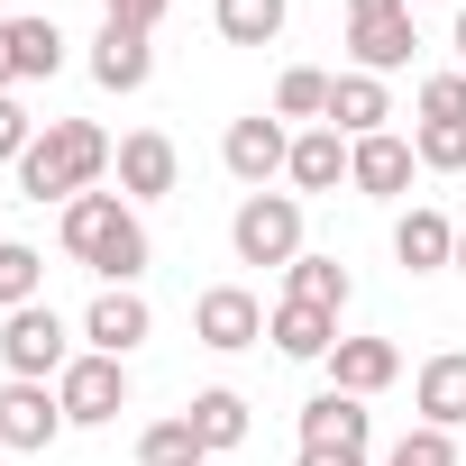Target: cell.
I'll return each instance as SVG.
<instances>
[{"mask_svg":"<svg viewBox=\"0 0 466 466\" xmlns=\"http://www.w3.org/2000/svg\"><path fill=\"white\" fill-rule=\"evenodd\" d=\"M10 65H19V83L65 74V28L56 19H10Z\"/></svg>","mask_w":466,"mask_h":466,"instance_id":"cb8c5ba5","label":"cell"},{"mask_svg":"<svg viewBox=\"0 0 466 466\" xmlns=\"http://www.w3.org/2000/svg\"><path fill=\"white\" fill-rule=\"evenodd\" d=\"M393 375H402V348H393V339H339V348H329V384L357 393V402H375Z\"/></svg>","mask_w":466,"mask_h":466,"instance_id":"e0dca14e","label":"cell"},{"mask_svg":"<svg viewBox=\"0 0 466 466\" xmlns=\"http://www.w3.org/2000/svg\"><path fill=\"white\" fill-rule=\"evenodd\" d=\"M147 74H156V37L128 28V19H101V37H92V83H101V92H147Z\"/></svg>","mask_w":466,"mask_h":466,"instance_id":"4fadbf2b","label":"cell"},{"mask_svg":"<svg viewBox=\"0 0 466 466\" xmlns=\"http://www.w3.org/2000/svg\"><path fill=\"white\" fill-rule=\"evenodd\" d=\"M56 402H65V420L74 430H101V420H119L128 411V357H74L65 375H56Z\"/></svg>","mask_w":466,"mask_h":466,"instance_id":"8992f818","label":"cell"},{"mask_svg":"<svg viewBox=\"0 0 466 466\" xmlns=\"http://www.w3.org/2000/svg\"><path fill=\"white\" fill-rule=\"evenodd\" d=\"M266 339H275L284 357H302V366H311V357L329 366V348H339V311H311V302H275V311H266Z\"/></svg>","mask_w":466,"mask_h":466,"instance_id":"ffe728a7","label":"cell"},{"mask_svg":"<svg viewBox=\"0 0 466 466\" xmlns=\"http://www.w3.org/2000/svg\"><path fill=\"white\" fill-rule=\"evenodd\" d=\"M293 466H366V448H302Z\"/></svg>","mask_w":466,"mask_h":466,"instance_id":"d6a6232c","label":"cell"},{"mask_svg":"<svg viewBox=\"0 0 466 466\" xmlns=\"http://www.w3.org/2000/svg\"><path fill=\"white\" fill-rule=\"evenodd\" d=\"M46 293V257L28 238H0V311H28Z\"/></svg>","mask_w":466,"mask_h":466,"instance_id":"d4e9b609","label":"cell"},{"mask_svg":"<svg viewBox=\"0 0 466 466\" xmlns=\"http://www.w3.org/2000/svg\"><path fill=\"white\" fill-rule=\"evenodd\" d=\"M402 10H430V0H402Z\"/></svg>","mask_w":466,"mask_h":466,"instance_id":"8d00e7d4","label":"cell"},{"mask_svg":"<svg viewBox=\"0 0 466 466\" xmlns=\"http://www.w3.org/2000/svg\"><path fill=\"white\" fill-rule=\"evenodd\" d=\"M110 165H119L110 128H92V119H46V128H37V147L19 156V192L46 210V201L101 192V174H110Z\"/></svg>","mask_w":466,"mask_h":466,"instance_id":"7a4b0ae2","label":"cell"},{"mask_svg":"<svg viewBox=\"0 0 466 466\" xmlns=\"http://www.w3.org/2000/svg\"><path fill=\"white\" fill-rule=\"evenodd\" d=\"M457 74H466V10H457Z\"/></svg>","mask_w":466,"mask_h":466,"instance_id":"e575fe53","label":"cell"},{"mask_svg":"<svg viewBox=\"0 0 466 466\" xmlns=\"http://www.w3.org/2000/svg\"><path fill=\"white\" fill-rule=\"evenodd\" d=\"M393 266H402V275H439V266H457V228H448V210L411 201V210L393 219Z\"/></svg>","mask_w":466,"mask_h":466,"instance_id":"5bb4252c","label":"cell"},{"mask_svg":"<svg viewBox=\"0 0 466 466\" xmlns=\"http://www.w3.org/2000/svg\"><path fill=\"white\" fill-rule=\"evenodd\" d=\"M411 156L430 174H466V119H420L411 128Z\"/></svg>","mask_w":466,"mask_h":466,"instance_id":"83f0119b","label":"cell"},{"mask_svg":"<svg viewBox=\"0 0 466 466\" xmlns=\"http://www.w3.org/2000/svg\"><path fill=\"white\" fill-rule=\"evenodd\" d=\"M147 339H156L147 293H137V284H101L92 311H83V348H92V357H137Z\"/></svg>","mask_w":466,"mask_h":466,"instance_id":"ba28073f","label":"cell"},{"mask_svg":"<svg viewBox=\"0 0 466 466\" xmlns=\"http://www.w3.org/2000/svg\"><path fill=\"white\" fill-rule=\"evenodd\" d=\"M110 174H119V192H128V201H165V192L183 183V156H174V137H165V128H128Z\"/></svg>","mask_w":466,"mask_h":466,"instance_id":"8fae6325","label":"cell"},{"mask_svg":"<svg viewBox=\"0 0 466 466\" xmlns=\"http://www.w3.org/2000/svg\"><path fill=\"white\" fill-rule=\"evenodd\" d=\"M65 257L101 284H137L156 266V238H147V219L128 192H74L65 201Z\"/></svg>","mask_w":466,"mask_h":466,"instance_id":"6da1fadb","label":"cell"},{"mask_svg":"<svg viewBox=\"0 0 466 466\" xmlns=\"http://www.w3.org/2000/svg\"><path fill=\"white\" fill-rule=\"evenodd\" d=\"M219 165L238 174L248 192H266V183L293 165V128H284L275 110H248V119H228V137H219Z\"/></svg>","mask_w":466,"mask_h":466,"instance_id":"52a82bcc","label":"cell"},{"mask_svg":"<svg viewBox=\"0 0 466 466\" xmlns=\"http://www.w3.org/2000/svg\"><path fill=\"white\" fill-rule=\"evenodd\" d=\"M201 457H210V448L192 439V420H183V411H174V420H147V430H137V466H201Z\"/></svg>","mask_w":466,"mask_h":466,"instance_id":"484cf974","label":"cell"},{"mask_svg":"<svg viewBox=\"0 0 466 466\" xmlns=\"http://www.w3.org/2000/svg\"><path fill=\"white\" fill-rule=\"evenodd\" d=\"M411 46H420V28H411V10L402 0H348V56H357V74H402L411 65Z\"/></svg>","mask_w":466,"mask_h":466,"instance_id":"5b68a950","label":"cell"},{"mask_svg":"<svg viewBox=\"0 0 466 466\" xmlns=\"http://www.w3.org/2000/svg\"><path fill=\"white\" fill-rule=\"evenodd\" d=\"M384 466H457V430H402L393 448H384Z\"/></svg>","mask_w":466,"mask_h":466,"instance_id":"f1b7e54d","label":"cell"},{"mask_svg":"<svg viewBox=\"0 0 466 466\" xmlns=\"http://www.w3.org/2000/svg\"><path fill=\"white\" fill-rule=\"evenodd\" d=\"M192 339H201L210 357H238V348L266 339V302H257L248 284H210V293L192 302Z\"/></svg>","mask_w":466,"mask_h":466,"instance_id":"9c48e42d","label":"cell"},{"mask_svg":"<svg viewBox=\"0 0 466 466\" xmlns=\"http://www.w3.org/2000/svg\"><path fill=\"white\" fill-rule=\"evenodd\" d=\"M384 119H393V101H384L375 74H329V119L320 128H339L357 147V137H384Z\"/></svg>","mask_w":466,"mask_h":466,"instance_id":"2e32d148","label":"cell"},{"mask_svg":"<svg viewBox=\"0 0 466 466\" xmlns=\"http://www.w3.org/2000/svg\"><path fill=\"white\" fill-rule=\"evenodd\" d=\"M275 119H311V128H320V119H329V74H320V65H293V74L275 83Z\"/></svg>","mask_w":466,"mask_h":466,"instance_id":"4316f807","label":"cell"},{"mask_svg":"<svg viewBox=\"0 0 466 466\" xmlns=\"http://www.w3.org/2000/svg\"><path fill=\"white\" fill-rule=\"evenodd\" d=\"M210 19H219L228 46H275L284 19H293V0H210Z\"/></svg>","mask_w":466,"mask_h":466,"instance_id":"7402d4cb","label":"cell"},{"mask_svg":"<svg viewBox=\"0 0 466 466\" xmlns=\"http://www.w3.org/2000/svg\"><path fill=\"white\" fill-rule=\"evenodd\" d=\"M228 248H238V266H293L302 257V192H248L228 210Z\"/></svg>","mask_w":466,"mask_h":466,"instance_id":"3957f363","label":"cell"},{"mask_svg":"<svg viewBox=\"0 0 466 466\" xmlns=\"http://www.w3.org/2000/svg\"><path fill=\"white\" fill-rule=\"evenodd\" d=\"M183 420H192V439L219 457V448H248V430H257V411H248V393H228V384H201L192 402H183Z\"/></svg>","mask_w":466,"mask_h":466,"instance_id":"d6986e66","label":"cell"},{"mask_svg":"<svg viewBox=\"0 0 466 466\" xmlns=\"http://www.w3.org/2000/svg\"><path fill=\"white\" fill-rule=\"evenodd\" d=\"M74 420H65V402H56V384H0V448H19V457H46L56 439H65Z\"/></svg>","mask_w":466,"mask_h":466,"instance_id":"30bf717a","label":"cell"},{"mask_svg":"<svg viewBox=\"0 0 466 466\" xmlns=\"http://www.w3.org/2000/svg\"><path fill=\"white\" fill-rule=\"evenodd\" d=\"M348 293H357V284H348V266H339V257H293V266H284V302L348 311Z\"/></svg>","mask_w":466,"mask_h":466,"instance_id":"603a6c76","label":"cell"},{"mask_svg":"<svg viewBox=\"0 0 466 466\" xmlns=\"http://www.w3.org/2000/svg\"><path fill=\"white\" fill-rule=\"evenodd\" d=\"M411 402H420V420H430V430H466V348H439V357H420V375H411Z\"/></svg>","mask_w":466,"mask_h":466,"instance_id":"9a60e30c","label":"cell"},{"mask_svg":"<svg viewBox=\"0 0 466 466\" xmlns=\"http://www.w3.org/2000/svg\"><path fill=\"white\" fill-rule=\"evenodd\" d=\"M37 128H46V119H28L19 92H0V165H19V156L37 147Z\"/></svg>","mask_w":466,"mask_h":466,"instance_id":"f546056e","label":"cell"},{"mask_svg":"<svg viewBox=\"0 0 466 466\" xmlns=\"http://www.w3.org/2000/svg\"><path fill=\"white\" fill-rule=\"evenodd\" d=\"M284 174H293V192H339V183H348V137H339V128H302Z\"/></svg>","mask_w":466,"mask_h":466,"instance_id":"44dd1931","label":"cell"},{"mask_svg":"<svg viewBox=\"0 0 466 466\" xmlns=\"http://www.w3.org/2000/svg\"><path fill=\"white\" fill-rule=\"evenodd\" d=\"M420 119H466V74H430L420 83Z\"/></svg>","mask_w":466,"mask_h":466,"instance_id":"4dcf8cb0","label":"cell"},{"mask_svg":"<svg viewBox=\"0 0 466 466\" xmlns=\"http://www.w3.org/2000/svg\"><path fill=\"white\" fill-rule=\"evenodd\" d=\"M411 174H420V156H411V137H393V128L348 147V192H366V201H402Z\"/></svg>","mask_w":466,"mask_h":466,"instance_id":"7c38bea8","label":"cell"},{"mask_svg":"<svg viewBox=\"0 0 466 466\" xmlns=\"http://www.w3.org/2000/svg\"><path fill=\"white\" fill-rule=\"evenodd\" d=\"M165 10H174V0H101V19H128V28H147V37H156Z\"/></svg>","mask_w":466,"mask_h":466,"instance_id":"1f68e13d","label":"cell"},{"mask_svg":"<svg viewBox=\"0 0 466 466\" xmlns=\"http://www.w3.org/2000/svg\"><path fill=\"white\" fill-rule=\"evenodd\" d=\"M366 439H375V411H366L357 393L329 384V393L302 402V448H366Z\"/></svg>","mask_w":466,"mask_h":466,"instance_id":"ac0fdd59","label":"cell"},{"mask_svg":"<svg viewBox=\"0 0 466 466\" xmlns=\"http://www.w3.org/2000/svg\"><path fill=\"white\" fill-rule=\"evenodd\" d=\"M0 92H19V65H10V19H0Z\"/></svg>","mask_w":466,"mask_h":466,"instance_id":"836d02e7","label":"cell"},{"mask_svg":"<svg viewBox=\"0 0 466 466\" xmlns=\"http://www.w3.org/2000/svg\"><path fill=\"white\" fill-rule=\"evenodd\" d=\"M74 357H83V348H74V329H65L46 302H28V311H0V366H10L19 384H56Z\"/></svg>","mask_w":466,"mask_h":466,"instance_id":"277c9868","label":"cell"},{"mask_svg":"<svg viewBox=\"0 0 466 466\" xmlns=\"http://www.w3.org/2000/svg\"><path fill=\"white\" fill-rule=\"evenodd\" d=\"M457 275H466V228H457Z\"/></svg>","mask_w":466,"mask_h":466,"instance_id":"d590c367","label":"cell"}]
</instances>
